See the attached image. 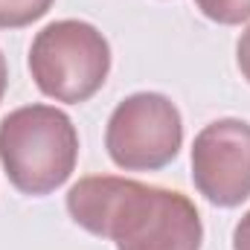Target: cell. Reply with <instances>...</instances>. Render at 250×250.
Instances as JSON below:
<instances>
[{
	"instance_id": "1",
	"label": "cell",
	"mask_w": 250,
	"mask_h": 250,
	"mask_svg": "<svg viewBox=\"0 0 250 250\" xmlns=\"http://www.w3.org/2000/svg\"><path fill=\"white\" fill-rule=\"evenodd\" d=\"M70 218L117 250H201L204 227L184 192L90 175L67 192Z\"/></svg>"
},
{
	"instance_id": "2",
	"label": "cell",
	"mask_w": 250,
	"mask_h": 250,
	"mask_svg": "<svg viewBox=\"0 0 250 250\" xmlns=\"http://www.w3.org/2000/svg\"><path fill=\"white\" fill-rule=\"evenodd\" d=\"M79 134L53 105H26L0 123V163L23 195H50L73 175Z\"/></svg>"
},
{
	"instance_id": "3",
	"label": "cell",
	"mask_w": 250,
	"mask_h": 250,
	"mask_svg": "<svg viewBox=\"0 0 250 250\" xmlns=\"http://www.w3.org/2000/svg\"><path fill=\"white\" fill-rule=\"evenodd\" d=\"M111 47L84 21H56L44 26L29 50V73L38 90L56 102H87L108 79Z\"/></svg>"
},
{
	"instance_id": "4",
	"label": "cell",
	"mask_w": 250,
	"mask_h": 250,
	"mask_svg": "<svg viewBox=\"0 0 250 250\" xmlns=\"http://www.w3.org/2000/svg\"><path fill=\"white\" fill-rule=\"evenodd\" d=\"M184 143L181 111L163 93H134L123 99L105 131L111 160L125 172H154L169 166Z\"/></svg>"
},
{
	"instance_id": "5",
	"label": "cell",
	"mask_w": 250,
	"mask_h": 250,
	"mask_svg": "<svg viewBox=\"0 0 250 250\" xmlns=\"http://www.w3.org/2000/svg\"><path fill=\"white\" fill-rule=\"evenodd\" d=\"M192 181L215 207H239L250 198V125L218 120L192 143Z\"/></svg>"
},
{
	"instance_id": "6",
	"label": "cell",
	"mask_w": 250,
	"mask_h": 250,
	"mask_svg": "<svg viewBox=\"0 0 250 250\" xmlns=\"http://www.w3.org/2000/svg\"><path fill=\"white\" fill-rule=\"evenodd\" d=\"M53 0H0V29H21L50 12Z\"/></svg>"
},
{
	"instance_id": "7",
	"label": "cell",
	"mask_w": 250,
	"mask_h": 250,
	"mask_svg": "<svg viewBox=\"0 0 250 250\" xmlns=\"http://www.w3.org/2000/svg\"><path fill=\"white\" fill-rule=\"evenodd\" d=\"M195 3L209 21L224 26H236L250 18V0H195Z\"/></svg>"
},
{
	"instance_id": "8",
	"label": "cell",
	"mask_w": 250,
	"mask_h": 250,
	"mask_svg": "<svg viewBox=\"0 0 250 250\" xmlns=\"http://www.w3.org/2000/svg\"><path fill=\"white\" fill-rule=\"evenodd\" d=\"M233 250H250V212H245V218L236 224V233H233Z\"/></svg>"
},
{
	"instance_id": "9",
	"label": "cell",
	"mask_w": 250,
	"mask_h": 250,
	"mask_svg": "<svg viewBox=\"0 0 250 250\" xmlns=\"http://www.w3.org/2000/svg\"><path fill=\"white\" fill-rule=\"evenodd\" d=\"M239 70L250 82V26H248V32L239 38Z\"/></svg>"
},
{
	"instance_id": "10",
	"label": "cell",
	"mask_w": 250,
	"mask_h": 250,
	"mask_svg": "<svg viewBox=\"0 0 250 250\" xmlns=\"http://www.w3.org/2000/svg\"><path fill=\"white\" fill-rule=\"evenodd\" d=\"M6 82H9V70H6V59H3V53H0V99H3V93H6Z\"/></svg>"
}]
</instances>
